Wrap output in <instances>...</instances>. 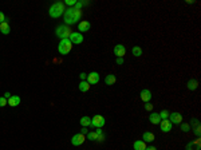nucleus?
Masks as SVG:
<instances>
[{"label":"nucleus","mask_w":201,"mask_h":150,"mask_svg":"<svg viewBox=\"0 0 201 150\" xmlns=\"http://www.w3.org/2000/svg\"><path fill=\"white\" fill-rule=\"evenodd\" d=\"M89 133V130H87V127H83V129H80V134H83V135H86V134Z\"/></svg>","instance_id":"nucleus-37"},{"label":"nucleus","mask_w":201,"mask_h":150,"mask_svg":"<svg viewBox=\"0 0 201 150\" xmlns=\"http://www.w3.org/2000/svg\"><path fill=\"white\" fill-rule=\"evenodd\" d=\"M7 101H8V105H10L11 107H16V106L20 105L21 98L19 95H11V98H8Z\"/></svg>","instance_id":"nucleus-16"},{"label":"nucleus","mask_w":201,"mask_h":150,"mask_svg":"<svg viewBox=\"0 0 201 150\" xmlns=\"http://www.w3.org/2000/svg\"><path fill=\"white\" fill-rule=\"evenodd\" d=\"M145 110H146V111L153 110V105H151L150 102H146V103H145Z\"/></svg>","instance_id":"nucleus-32"},{"label":"nucleus","mask_w":201,"mask_h":150,"mask_svg":"<svg viewBox=\"0 0 201 150\" xmlns=\"http://www.w3.org/2000/svg\"><path fill=\"white\" fill-rule=\"evenodd\" d=\"M115 82H117V78H115L114 74H109V75H106V78H105V83H106L107 86H111V84H114Z\"/></svg>","instance_id":"nucleus-22"},{"label":"nucleus","mask_w":201,"mask_h":150,"mask_svg":"<svg viewBox=\"0 0 201 150\" xmlns=\"http://www.w3.org/2000/svg\"><path fill=\"white\" fill-rule=\"evenodd\" d=\"M158 115H160L161 121H162V119H168V118H169V111L168 110H162L161 112H158Z\"/></svg>","instance_id":"nucleus-27"},{"label":"nucleus","mask_w":201,"mask_h":150,"mask_svg":"<svg viewBox=\"0 0 201 150\" xmlns=\"http://www.w3.org/2000/svg\"><path fill=\"white\" fill-rule=\"evenodd\" d=\"M71 48H73V43L69 39H62L58 44V52L60 55H67L71 51Z\"/></svg>","instance_id":"nucleus-4"},{"label":"nucleus","mask_w":201,"mask_h":150,"mask_svg":"<svg viewBox=\"0 0 201 150\" xmlns=\"http://www.w3.org/2000/svg\"><path fill=\"white\" fill-rule=\"evenodd\" d=\"M85 141H86V135H83V134H80V133H76V134H74L73 138H71V145L73 146H80Z\"/></svg>","instance_id":"nucleus-6"},{"label":"nucleus","mask_w":201,"mask_h":150,"mask_svg":"<svg viewBox=\"0 0 201 150\" xmlns=\"http://www.w3.org/2000/svg\"><path fill=\"white\" fill-rule=\"evenodd\" d=\"M156 139V135H154L153 133H150V131H145L144 134H142V141L144 142H153V141Z\"/></svg>","instance_id":"nucleus-17"},{"label":"nucleus","mask_w":201,"mask_h":150,"mask_svg":"<svg viewBox=\"0 0 201 150\" xmlns=\"http://www.w3.org/2000/svg\"><path fill=\"white\" fill-rule=\"evenodd\" d=\"M145 150H157V149H156V146H146Z\"/></svg>","instance_id":"nucleus-38"},{"label":"nucleus","mask_w":201,"mask_h":150,"mask_svg":"<svg viewBox=\"0 0 201 150\" xmlns=\"http://www.w3.org/2000/svg\"><path fill=\"white\" fill-rule=\"evenodd\" d=\"M79 78H80L82 80H86V78H87V74H86V73H80V74H79Z\"/></svg>","instance_id":"nucleus-35"},{"label":"nucleus","mask_w":201,"mask_h":150,"mask_svg":"<svg viewBox=\"0 0 201 150\" xmlns=\"http://www.w3.org/2000/svg\"><path fill=\"white\" fill-rule=\"evenodd\" d=\"M131 54L138 58V56H141V55H142V48H141L140 46H134V47L131 48Z\"/></svg>","instance_id":"nucleus-24"},{"label":"nucleus","mask_w":201,"mask_h":150,"mask_svg":"<svg viewBox=\"0 0 201 150\" xmlns=\"http://www.w3.org/2000/svg\"><path fill=\"white\" fill-rule=\"evenodd\" d=\"M64 11H66V7H64V3L62 2H57L54 3V4L50 7V9H48V15H50L51 18L54 19H58L60 16H63Z\"/></svg>","instance_id":"nucleus-2"},{"label":"nucleus","mask_w":201,"mask_h":150,"mask_svg":"<svg viewBox=\"0 0 201 150\" xmlns=\"http://www.w3.org/2000/svg\"><path fill=\"white\" fill-rule=\"evenodd\" d=\"M123 62H125V60H123V58H117L115 59V63L117 64H123Z\"/></svg>","instance_id":"nucleus-36"},{"label":"nucleus","mask_w":201,"mask_h":150,"mask_svg":"<svg viewBox=\"0 0 201 150\" xmlns=\"http://www.w3.org/2000/svg\"><path fill=\"white\" fill-rule=\"evenodd\" d=\"M125 54H126V48L123 44H117L114 47V55H115L117 58H123Z\"/></svg>","instance_id":"nucleus-11"},{"label":"nucleus","mask_w":201,"mask_h":150,"mask_svg":"<svg viewBox=\"0 0 201 150\" xmlns=\"http://www.w3.org/2000/svg\"><path fill=\"white\" fill-rule=\"evenodd\" d=\"M168 119L172 122V125H180V123H182V115L180 114V112H177V111L169 112Z\"/></svg>","instance_id":"nucleus-7"},{"label":"nucleus","mask_w":201,"mask_h":150,"mask_svg":"<svg viewBox=\"0 0 201 150\" xmlns=\"http://www.w3.org/2000/svg\"><path fill=\"white\" fill-rule=\"evenodd\" d=\"M193 129H194V134H196V137H197V138H200V134H201V127L200 126H197V127H193Z\"/></svg>","instance_id":"nucleus-33"},{"label":"nucleus","mask_w":201,"mask_h":150,"mask_svg":"<svg viewBox=\"0 0 201 150\" xmlns=\"http://www.w3.org/2000/svg\"><path fill=\"white\" fill-rule=\"evenodd\" d=\"M86 138H87L89 141H97L98 139V134L95 133V131H89Z\"/></svg>","instance_id":"nucleus-26"},{"label":"nucleus","mask_w":201,"mask_h":150,"mask_svg":"<svg viewBox=\"0 0 201 150\" xmlns=\"http://www.w3.org/2000/svg\"><path fill=\"white\" fill-rule=\"evenodd\" d=\"M4 98H7V99L11 98V94H10V93H5V94H4Z\"/></svg>","instance_id":"nucleus-39"},{"label":"nucleus","mask_w":201,"mask_h":150,"mask_svg":"<svg viewBox=\"0 0 201 150\" xmlns=\"http://www.w3.org/2000/svg\"><path fill=\"white\" fill-rule=\"evenodd\" d=\"M181 130L184 131V133H188V131L190 130V125L189 123H182L181 125Z\"/></svg>","instance_id":"nucleus-29"},{"label":"nucleus","mask_w":201,"mask_h":150,"mask_svg":"<svg viewBox=\"0 0 201 150\" xmlns=\"http://www.w3.org/2000/svg\"><path fill=\"white\" fill-rule=\"evenodd\" d=\"M73 32L71 31V28L69 26H66V24H60V26L57 27V30H55V35H57L59 39H69L70 34Z\"/></svg>","instance_id":"nucleus-3"},{"label":"nucleus","mask_w":201,"mask_h":150,"mask_svg":"<svg viewBox=\"0 0 201 150\" xmlns=\"http://www.w3.org/2000/svg\"><path fill=\"white\" fill-rule=\"evenodd\" d=\"M8 21H10V20L5 18V21H3V23L0 24V32L4 34V35H8V34L11 32V26H10Z\"/></svg>","instance_id":"nucleus-13"},{"label":"nucleus","mask_w":201,"mask_h":150,"mask_svg":"<svg viewBox=\"0 0 201 150\" xmlns=\"http://www.w3.org/2000/svg\"><path fill=\"white\" fill-rule=\"evenodd\" d=\"M63 18H64V24L70 27L71 24H75L76 21H80V18H82V11L75 9L74 7L66 8V11H64V14H63Z\"/></svg>","instance_id":"nucleus-1"},{"label":"nucleus","mask_w":201,"mask_h":150,"mask_svg":"<svg viewBox=\"0 0 201 150\" xmlns=\"http://www.w3.org/2000/svg\"><path fill=\"white\" fill-rule=\"evenodd\" d=\"M79 123H80V126H82V127H89L91 125V118L87 117V115H85V117H82L79 119Z\"/></svg>","instance_id":"nucleus-20"},{"label":"nucleus","mask_w":201,"mask_h":150,"mask_svg":"<svg viewBox=\"0 0 201 150\" xmlns=\"http://www.w3.org/2000/svg\"><path fill=\"white\" fill-rule=\"evenodd\" d=\"M99 74L98 73H95V71H92V73H90V74H87V78H86V82H87L89 84H97L98 82H99Z\"/></svg>","instance_id":"nucleus-9"},{"label":"nucleus","mask_w":201,"mask_h":150,"mask_svg":"<svg viewBox=\"0 0 201 150\" xmlns=\"http://www.w3.org/2000/svg\"><path fill=\"white\" fill-rule=\"evenodd\" d=\"M8 105V101L7 98H4V96H0V107H4V106Z\"/></svg>","instance_id":"nucleus-30"},{"label":"nucleus","mask_w":201,"mask_h":150,"mask_svg":"<svg viewBox=\"0 0 201 150\" xmlns=\"http://www.w3.org/2000/svg\"><path fill=\"white\" fill-rule=\"evenodd\" d=\"M186 86H188V89L190 90V91H193V90H197V87H199V82H197V79H189L188 80V83H186Z\"/></svg>","instance_id":"nucleus-21"},{"label":"nucleus","mask_w":201,"mask_h":150,"mask_svg":"<svg viewBox=\"0 0 201 150\" xmlns=\"http://www.w3.org/2000/svg\"><path fill=\"white\" fill-rule=\"evenodd\" d=\"M149 121H150V123H153V125H160L161 118H160L158 112H151L150 117H149Z\"/></svg>","instance_id":"nucleus-19"},{"label":"nucleus","mask_w":201,"mask_h":150,"mask_svg":"<svg viewBox=\"0 0 201 150\" xmlns=\"http://www.w3.org/2000/svg\"><path fill=\"white\" fill-rule=\"evenodd\" d=\"M133 148H134V150H145L146 149V142H144L142 139H138L133 143Z\"/></svg>","instance_id":"nucleus-18"},{"label":"nucleus","mask_w":201,"mask_h":150,"mask_svg":"<svg viewBox=\"0 0 201 150\" xmlns=\"http://www.w3.org/2000/svg\"><path fill=\"white\" fill-rule=\"evenodd\" d=\"M190 125L193 127H197V126H200V122H199V119H197V118H193V119L190 121Z\"/></svg>","instance_id":"nucleus-31"},{"label":"nucleus","mask_w":201,"mask_h":150,"mask_svg":"<svg viewBox=\"0 0 201 150\" xmlns=\"http://www.w3.org/2000/svg\"><path fill=\"white\" fill-rule=\"evenodd\" d=\"M105 123H106V121H105V117L103 115H94V117L91 118V127H94V129H102V127L105 126Z\"/></svg>","instance_id":"nucleus-5"},{"label":"nucleus","mask_w":201,"mask_h":150,"mask_svg":"<svg viewBox=\"0 0 201 150\" xmlns=\"http://www.w3.org/2000/svg\"><path fill=\"white\" fill-rule=\"evenodd\" d=\"M90 27H91V24H90V21H89V20H82V21H79V23H78L79 32H87V31L90 30Z\"/></svg>","instance_id":"nucleus-14"},{"label":"nucleus","mask_w":201,"mask_h":150,"mask_svg":"<svg viewBox=\"0 0 201 150\" xmlns=\"http://www.w3.org/2000/svg\"><path fill=\"white\" fill-rule=\"evenodd\" d=\"M140 98H141L145 103H146V102H150L151 98H153V96H151V91H150V90H148V89H144V90H142V91L140 93Z\"/></svg>","instance_id":"nucleus-12"},{"label":"nucleus","mask_w":201,"mask_h":150,"mask_svg":"<svg viewBox=\"0 0 201 150\" xmlns=\"http://www.w3.org/2000/svg\"><path fill=\"white\" fill-rule=\"evenodd\" d=\"M95 133L98 134V139H97L98 142H103L106 137H105V134H103V131H102V129H95Z\"/></svg>","instance_id":"nucleus-25"},{"label":"nucleus","mask_w":201,"mask_h":150,"mask_svg":"<svg viewBox=\"0 0 201 150\" xmlns=\"http://www.w3.org/2000/svg\"><path fill=\"white\" fill-rule=\"evenodd\" d=\"M3 21H5V15H4V14H3V12H2V11H0V24H2V23H3Z\"/></svg>","instance_id":"nucleus-34"},{"label":"nucleus","mask_w":201,"mask_h":150,"mask_svg":"<svg viewBox=\"0 0 201 150\" xmlns=\"http://www.w3.org/2000/svg\"><path fill=\"white\" fill-rule=\"evenodd\" d=\"M185 149H186V150H200L201 149V141H200V138H197L196 141H192V142H189Z\"/></svg>","instance_id":"nucleus-15"},{"label":"nucleus","mask_w":201,"mask_h":150,"mask_svg":"<svg viewBox=\"0 0 201 150\" xmlns=\"http://www.w3.org/2000/svg\"><path fill=\"white\" fill-rule=\"evenodd\" d=\"M69 40L73 44H80L83 42V35L80 32H71L69 36Z\"/></svg>","instance_id":"nucleus-8"},{"label":"nucleus","mask_w":201,"mask_h":150,"mask_svg":"<svg viewBox=\"0 0 201 150\" xmlns=\"http://www.w3.org/2000/svg\"><path fill=\"white\" fill-rule=\"evenodd\" d=\"M79 91H82V93H86V91H89L90 90V84H89L86 80H82V82L79 83Z\"/></svg>","instance_id":"nucleus-23"},{"label":"nucleus","mask_w":201,"mask_h":150,"mask_svg":"<svg viewBox=\"0 0 201 150\" xmlns=\"http://www.w3.org/2000/svg\"><path fill=\"white\" fill-rule=\"evenodd\" d=\"M76 2L78 0H64V5H69V8H71L76 4Z\"/></svg>","instance_id":"nucleus-28"},{"label":"nucleus","mask_w":201,"mask_h":150,"mask_svg":"<svg viewBox=\"0 0 201 150\" xmlns=\"http://www.w3.org/2000/svg\"><path fill=\"white\" fill-rule=\"evenodd\" d=\"M160 125H161V131L162 133H169V131L172 130V122L169 121V119H162L160 122Z\"/></svg>","instance_id":"nucleus-10"}]
</instances>
